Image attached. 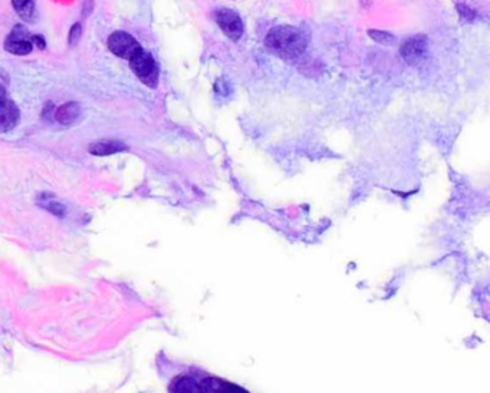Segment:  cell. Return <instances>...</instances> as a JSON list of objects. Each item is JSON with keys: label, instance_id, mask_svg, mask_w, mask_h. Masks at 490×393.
<instances>
[{"label": "cell", "instance_id": "obj_6", "mask_svg": "<svg viewBox=\"0 0 490 393\" xmlns=\"http://www.w3.org/2000/svg\"><path fill=\"white\" fill-rule=\"evenodd\" d=\"M5 49L9 53L13 55H19V56H25L29 55L32 52V42L29 41V33L27 29L22 25H18L13 27V30L11 32L9 38L5 42Z\"/></svg>", "mask_w": 490, "mask_h": 393}, {"label": "cell", "instance_id": "obj_7", "mask_svg": "<svg viewBox=\"0 0 490 393\" xmlns=\"http://www.w3.org/2000/svg\"><path fill=\"white\" fill-rule=\"evenodd\" d=\"M19 122V110L16 105L9 101H0V132L12 131Z\"/></svg>", "mask_w": 490, "mask_h": 393}, {"label": "cell", "instance_id": "obj_5", "mask_svg": "<svg viewBox=\"0 0 490 393\" xmlns=\"http://www.w3.org/2000/svg\"><path fill=\"white\" fill-rule=\"evenodd\" d=\"M427 55V38L423 34L407 39L401 46V56L408 65H418Z\"/></svg>", "mask_w": 490, "mask_h": 393}, {"label": "cell", "instance_id": "obj_3", "mask_svg": "<svg viewBox=\"0 0 490 393\" xmlns=\"http://www.w3.org/2000/svg\"><path fill=\"white\" fill-rule=\"evenodd\" d=\"M108 48L114 55L127 60L142 49L135 38L127 32H114L108 38Z\"/></svg>", "mask_w": 490, "mask_h": 393}, {"label": "cell", "instance_id": "obj_17", "mask_svg": "<svg viewBox=\"0 0 490 393\" xmlns=\"http://www.w3.org/2000/svg\"><path fill=\"white\" fill-rule=\"evenodd\" d=\"M4 99H6V94H5V89H4V86H2V85H0V101H4Z\"/></svg>", "mask_w": 490, "mask_h": 393}, {"label": "cell", "instance_id": "obj_16", "mask_svg": "<svg viewBox=\"0 0 490 393\" xmlns=\"http://www.w3.org/2000/svg\"><path fill=\"white\" fill-rule=\"evenodd\" d=\"M32 44H37L41 49H45V39L42 37H32L30 38Z\"/></svg>", "mask_w": 490, "mask_h": 393}, {"label": "cell", "instance_id": "obj_2", "mask_svg": "<svg viewBox=\"0 0 490 393\" xmlns=\"http://www.w3.org/2000/svg\"><path fill=\"white\" fill-rule=\"evenodd\" d=\"M130 66L137 78L146 84L149 88H156L158 85V66L154 58L146 52L143 48L139 49L131 59Z\"/></svg>", "mask_w": 490, "mask_h": 393}, {"label": "cell", "instance_id": "obj_14", "mask_svg": "<svg viewBox=\"0 0 490 393\" xmlns=\"http://www.w3.org/2000/svg\"><path fill=\"white\" fill-rule=\"evenodd\" d=\"M81 34H82V27L80 23H75L71 30H69V45H77L80 38H81Z\"/></svg>", "mask_w": 490, "mask_h": 393}, {"label": "cell", "instance_id": "obj_12", "mask_svg": "<svg viewBox=\"0 0 490 393\" xmlns=\"http://www.w3.org/2000/svg\"><path fill=\"white\" fill-rule=\"evenodd\" d=\"M12 5L16 11V13L26 22H32L34 15V5L33 0H12Z\"/></svg>", "mask_w": 490, "mask_h": 393}, {"label": "cell", "instance_id": "obj_9", "mask_svg": "<svg viewBox=\"0 0 490 393\" xmlns=\"http://www.w3.org/2000/svg\"><path fill=\"white\" fill-rule=\"evenodd\" d=\"M81 114V106L77 102H66L56 110L55 120L62 125L74 124Z\"/></svg>", "mask_w": 490, "mask_h": 393}, {"label": "cell", "instance_id": "obj_1", "mask_svg": "<svg viewBox=\"0 0 490 393\" xmlns=\"http://www.w3.org/2000/svg\"><path fill=\"white\" fill-rule=\"evenodd\" d=\"M266 48L284 59L301 56L308 46L306 33L294 26H276L269 30L265 39Z\"/></svg>", "mask_w": 490, "mask_h": 393}, {"label": "cell", "instance_id": "obj_4", "mask_svg": "<svg viewBox=\"0 0 490 393\" xmlns=\"http://www.w3.org/2000/svg\"><path fill=\"white\" fill-rule=\"evenodd\" d=\"M216 22L220 26V29L223 30V33L226 34L227 38H230L232 41L237 42L241 34H243V22L240 19V16L232 11V9H219L216 12Z\"/></svg>", "mask_w": 490, "mask_h": 393}, {"label": "cell", "instance_id": "obj_11", "mask_svg": "<svg viewBox=\"0 0 490 393\" xmlns=\"http://www.w3.org/2000/svg\"><path fill=\"white\" fill-rule=\"evenodd\" d=\"M127 150V147L118 141H98L94 142V144L89 146V153L92 155H98V157H105V155H111L120 151Z\"/></svg>", "mask_w": 490, "mask_h": 393}, {"label": "cell", "instance_id": "obj_13", "mask_svg": "<svg viewBox=\"0 0 490 393\" xmlns=\"http://www.w3.org/2000/svg\"><path fill=\"white\" fill-rule=\"evenodd\" d=\"M370 37L382 45H391V42L394 41V38L390 33L379 32V30H370Z\"/></svg>", "mask_w": 490, "mask_h": 393}, {"label": "cell", "instance_id": "obj_10", "mask_svg": "<svg viewBox=\"0 0 490 393\" xmlns=\"http://www.w3.org/2000/svg\"><path fill=\"white\" fill-rule=\"evenodd\" d=\"M170 390L172 393H204L201 383H197L190 376H179L171 382Z\"/></svg>", "mask_w": 490, "mask_h": 393}, {"label": "cell", "instance_id": "obj_8", "mask_svg": "<svg viewBox=\"0 0 490 393\" xmlns=\"http://www.w3.org/2000/svg\"><path fill=\"white\" fill-rule=\"evenodd\" d=\"M201 387L204 393H249L246 389H243L237 385L225 382L218 378H207L201 382Z\"/></svg>", "mask_w": 490, "mask_h": 393}, {"label": "cell", "instance_id": "obj_15", "mask_svg": "<svg viewBox=\"0 0 490 393\" xmlns=\"http://www.w3.org/2000/svg\"><path fill=\"white\" fill-rule=\"evenodd\" d=\"M458 11L460 12V15H462V18H463V19L472 20V19L475 18V12H472V11H470V8H467L466 5L459 4V5H458Z\"/></svg>", "mask_w": 490, "mask_h": 393}]
</instances>
